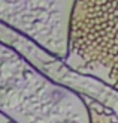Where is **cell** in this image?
<instances>
[{"instance_id":"7a4b0ae2","label":"cell","mask_w":118,"mask_h":123,"mask_svg":"<svg viewBox=\"0 0 118 123\" xmlns=\"http://www.w3.org/2000/svg\"><path fill=\"white\" fill-rule=\"evenodd\" d=\"M8 123H15V122H8Z\"/></svg>"},{"instance_id":"6da1fadb","label":"cell","mask_w":118,"mask_h":123,"mask_svg":"<svg viewBox=\"0 0 118 123\" xmlns=\"http://www.w3.org/2000/svg\"><path fill=\"white\" fill-rule=\"evenodd\" d=\"M118 89V0H75L69 56Z\"/></svg>"}]
</instances>
